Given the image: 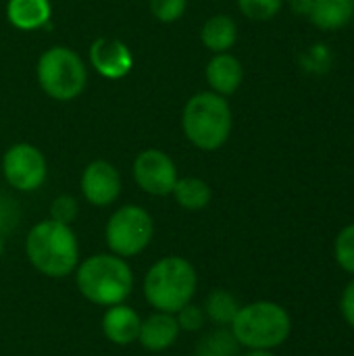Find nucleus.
<instances>
[{
  "label": "nucleus",
  "instance_id": "nucleus-1",
  "mask_svg": "<svg viewBox=\"0 0 354 356\" xmlns=\"http://www.w3.org/2000/svg\"><path fill=\"white\" fill-rule=\"evenodd\" d=\"M25 257L29 265L50 280H63L75 273L79 265V240L71 225L42 219L25 236Z\"/></svg>",
  "mask_w": 354,
  "mask_h": 356
},
{
  "label": "nucleus",
  "instance_id": "nucleus-2",
  "mask_svg": "<svg viewBox=\"0 0 354 356\" xmlns=\"http://www.w3.org/2000/svg\"><path fill=\"white\" fill-rule=\"evenodd\" d=\"M184 138L202 152L221 150L234 131V111L225 96L211 90L192 94L182 108Z\"/></svg>",
  "mask_w": 354,
  "mask_h": 356
},
{
  "label": "nucleus",
  "instance_id": "nucleus-3",
  "mask_svg": "<svg viewBox=\"0 0 354 356\" xmlns=\"http://www.w3.org/2000/svg\"><path fill=\"white\" fill-rule=\"evenodd\" d=\"M75 286L88 302L108 309L123 305L131 296L136 277L127 259L113 252H98L79 261L75 269Z\"/></svg>",
  "mask_w": 354,
  "mask_h": 356
},
{
  "label": "nucleus",
  "instance_id": "nucleus-4",
  "mask_svg": "<svg viewBox=\"0 0 354 356\" xmlns=\"http://www.w3.org/2000/svg\"><path fill=\"white\" fill-rule=\"evenodd\" d=\"M198 290V273L196 267L179 254L161 257L154 261L144 280L142 294L144 300L163 313H177L186 305H190Z\"/></svg>",
  "mask_w": 354,
  "mask_h": 356
},
{
  "label": "nucleus",
  "instance_id": "nucleus-5",
  "mask_svg": "<svg viewBox=\"0 0 354 356\" xmlns=\"http://www.w3.org/2000/svg\"><path fill=\"white\" fill-rule=\"evenodd\" d=\"M230 330L240 348L275 350L288 342L292 334V317L273 300H257L240 307Z\"/></svg>",
  "mask_w": 354,
  "mask_h": 356
},
{
  "label": "nucleus",
  "instance_id": "nucleus-6",
  "mask_svg": "<svg viewBox=\"0 0 354 356\" xmlns=\"http://www.w3.org/2000/svg\"><path fill=\"white\" fill-rule=\"evenodd\" d=\"M35 79L48 98L71 102L79 98L88 86V67L77 50L56 44L38 56Z\"/></svg>",
  "mask_w": 354,
  "mask_h": 356
},
{
  "label": "nucleus",
  "instance_id": "nucleus-7",
  "mask_svg": "<svg viewBox=\"0 0 354 356\" xmlns=\"http://www.w3.org/2000/svg\"><path fill=\"white\" fill-rule=\"evenodd\" d=\"M154 238V219L140 204H123L111 213L104 225V242L108 252L121 259L142 254Z\"/></svg>",
  "mask_w": 354,
  "mask_h": 356
},
{
  "label": "nucleus",
  "instance_id": "nucleus-8",
  "mask_svg": "<svg viewBox=\"0 0 354 356\" xmlns=\"http://www.w3.org/2000/svg\"><path fill=\"white\" fill-rule=\"evenodd\" d=\"M0 167L4 181L15 192L23 194L40 190L48 177V161L44 152L29 142H17L8 146L2 154Z\"/></svg>",
  "mask_w": 354,
  "mask_h": 356
},
{
  "label": "nucleus",
  "instance_id": "nucleus-9",
  "mask_svg": "<svg viewBox=\"0 0 354 356\" xmlns=\"http://www.w3.org/2000/svg\"><path fill=\"white\" fill-rule=\"evenodd\" d=\"M131 175L136 186L154 198L171 196L173 186L179 177L175 161L161 148H146L138 152L131 165Z\"/></svg>",
  "mask_w": 354,
  "mask_h": 356
},
{
  "label": "nucleus",
  "instance_id": "nucleus-10",
  "mask_svg": "<svg viewBox=\"0 0 354 356\" xmlns=\"http://www.w3.org/2000/svg\"><path fill=\"white\" fill-rule=\"evenodd\" d=\"M123 179L119 169L106 159L90 161L79 177V192L88 204L96 209H106L115 204L121 196Z\"/></svg>",
  "mask_w": 354,
  "mask_h": 356
},
{
  "label": "nucleus",
  "instance_id": "nucleus-11",
  "mask_svg": "<svg viewBox=\"0 0 354 356\" xmlns=\"http://www.w3.org/2000/svg\"><path fill=\"white\" fill-rule=\"evenodd\" d=\"M88 63L100 77L108 81H119L134 71L136 56L123 40L100 35L90 44Z\"/></svg>",
  "mask_w": 354,
  "mask_h": 356
},
{
  "label": "nucleus",
  "instance_id": "nucleus-12",
  "mask_svg": "<svg viewBox=\"0 0 354 356\" xmlns=\"http://www.w3.org/2000/svg\"><path fill=\"white\" fill-rule=\"evenodd\" d=\"M204 79H207L211 92L230 98L244 83V65L232 52L211 54V58L204 67Z\"/></svg>",
  "mask_w": 354,
  "mask_h": 356
},
{
  "label": "nucleus",
  "instance_id": "nucleus-13",
  "mask_svg": "<svg viewBox=\"0 0 354 356\" xmlns=\"http://www.w3.org/2000/svg\"><path fill=\"white\" fill-rule=\"evenodd\" d=\"M140 325H142V317L138 315L136 309H131L125 302L108 307L100 321V330L104 338L115 346L136 344L140 336Z\"/></svg>",
  "mask_w": 354,
  "mask_h": 356
},
{
  "label": "nucleus",
  "instance_id": "nucleus-14",
  "mask_svg": "<svg viewBox=\"0 0 354 356\" xmlns=\"http://www.w3.org/2000/svg\"><path fill=\"white\" fill-rule=\"evenodd\" d=\"M179 334L182 330L173 313L154 311L152 315L142 319L138 344L148 353H165L177 342Z\"/></svg>",
  "mask_w": 354,
  "mask_h": 356
},
{
  "label": "nucleus",
  "instance_id": "nucleus-15",
  "mask_svg": "<svg viewBox=\"0 0 354 356\" xmlns=\"http://www.w3.org/2000/svg\"><path fill=\"white\" fill-rule=\"evenodd\" d=\"M4 15L8 23L19 31H38L52 21L50 0H6Z\"/></svg>",
  "mask_w": 354,
  "mask_h": 356
},
{
  "label": "nucleus",
  "instance_id": "nucleus-16",
  "mask_svg": "<svg viewBox=\"0 0 354 356\" xmlns=\"http://www.w3.org/2000/svg\"><path fill=\"white\" fill-rule=\"evenodd\" d=\"M307 19L319 31H325V33L340 31L353 23V0H311Z\"/></svg>",
  "mask_w": 354,
  "mask_h": 356
},
{
  "label": "nucleus",
  "instance_id": "nucleus-17",
  "mask_svg": "<svg viewBox=\"0 0 354 356\" xmlns=\"http://www.w3.org/2000/svg\"><path fill=\"white\" fill-rule=\"evenodd\" d=\"M200 42L211 54L232 52L238 42V23L227 13L211 15L200 27Z\"/></svg>",
  "mask_w": 354,
  "mask_h": 356
},
{
  "label": "nucleus",
  "instance_id": "nucleus-18",
  "mask_svg": "<svg viewBox=\"0 0 354 356\" xmlns=\"http://www.w3.org/2000/svg\"><path fill=\"white\" fill-rule=\"evenodd\" d=\"M171 196H173V200H175V204L179 209L196 213V211H204L211 204L213 190L202 177L186 175V177H177Z\"/></svg>",
  "mask_w": 354,
  "mask_h": 356
},
{
  "label": "nucleus",
  "instance_id": "nucleus-19",
  "mask_svg": "<svg viewBox=\"0 0 354 356\" xmlns=\"http://www.w3.org/2000/svg\"><path fill=\"white\" fill-rule=\"evenodd\" d=\"M240 302L238 298L223 288L211 290L204 298L202 311L207 315V321H211L215 327H230L232 321L236 319L238 311H240Z\"/></svg>",
  "mask_w": 354,
  "mask_h": 356
},
{
  "label": "nucleus",
  "instance_id": "nucleus-20",
  "mask_svg": "<svg viewBox=\"0 0 354 356\" xmlns=\"http://www.w3.org/2000/svg\"><path fill=\"white\" fill-rule=\"evenodd\" d=\"M194 356H240V344L230 327H215L196 342Z\"/></svg>",
  "mask_w": 354,
  "mask_h": 356
},
{
  "label": "nucleus",
  "instance_id": "nucleus-21",
  "mask_svg": "<svg viewBox=\"0 0 354 356\" xmlns=\"http://www.w3.org/2000/svg\"><path fill=\"white\" fill-rule=\"evenodd\" d=\"M298 65L309 75H325L334 67V50L325 42H313L300 52Z\"/></svg>",
  "mask_w": 354,
  "mask_h": 356
},
{
  "label": "nucleus",
  "instance_id": "nucleus-22",
  "mask_svg": "<svg viewBox=\"0 0 354 356\" xmlns=\"http://www.w3.org/2000/svg\"><path fill=\"white\" fill-rule=\"evenodd\" d=\"M242 17L255 23H267L280 17L286 6V0H236Z\"/></svg>",
  "mask_w": 354,
  "mask_h": 356
},
{
  "label": "nucleus",
  "instance_id": "nucleus-23",
  "mask_svg": "<svg viewBox=\"0 0 354 356\" xmlns=\"http://www.w3.org/2000/svg\"><path fill=\"white\" fill-rule=\"evenodd\" d=\"M334 259L340 269L354 275V223L344 225L334 240Z\"/></svg>",
  "mask_w": 354,
  "mask_h": 356
},
{
  "label": "nucleus",
  "instance_id": "nucleus-24",
  "mask_svg": "<svg viewBox=\"0 0 354 356\" xmlns=\"http://www.w3.org/2000/svg\"><path fill=\"white\" fill-rule=\"evenodd\" d=\"M148 10L159 23L171 25L186 15L188 0H148Z\"/></svg>",
  "mask_w": 354,
  "mask_h": 356
},
{
  "label": "nucleus",
  "instance_id": "nucleus-25",
  "mask_svg": "<svg viewBox=\"0 0 354 356\" xmlns=\"http://www.w3.org/2000/svg\"><path fill=\"white\" fill-rule=\"evenodd\" d=\"M79 215V202L75 196L71 194H58L52 202H50V219L71 225Z\"/></svg>",
  "mask_w": 354,
  "mask_h": 356
},
{
  "label": "nucleus",
  "instance_id": "nucleus-26",
  "mask_svg": "<svg viewBox=\"0 0 354 356\" xmlns=\"http://www.w3.org/2000/svg\"><path fill=\"white\" fill-rule=\"evenodd\" d=\"M175 319H177V325L182 332H190V334H196V332H202L204 323H207V315L202 311V307L190 302L186 305L184 309H179L175 313Z\"/></svg>",
  "mask_w": 354,
  "mask_h": 356
},
{
  "label": "nucleus",
  "instance_id": "nucleus-27",
  "mask_svg": "<svg viewBox=\"0 0 354 356\" xmlns=\"http://www.w3.org/2000/svg\"><path fill=\"white\" fill-rule=\"evenodd\" d=\"M21 217V209L17 204V200L8 194L0 192V236H6L15 229V225L19 223Z\"/></svg>",
  "mask_w": 354,
  "mask_h": 356
},
{
  "label": "nucleus",
  "instance_id": "nucleus-28",
  "mask_svg": "<svg viewBox=\"0 0 354 356\" xmlns=\"http://www.w3.org/2000/svg\"><path fill=\"white\" fill-rule=\"evenodd\" d=\"M340 311L344 321L354 330V280L344 288L342 300H340Z\"/></svg>",
  "mask_w": 354,
  "mask_h": 356
},
{
  "label": "nucleus",
  "instance_id": "nucleus-29",
  "mask_svg": "<svg viewBox=\"0 0 354 356\" xmlns=\"http://www.w3.org/2000/svg\"><path fill=\"white\" fill-rule=\"evenodd\" d=\"M286 4L292 8V13H296L300 17H307L309 8H311V0H286Z\"/></svg>",
  "mask_w": 354,
  "mask_h": 356
},
{
  "label": "nucleus",
  "instance_id": "nucleus-30",
  "mask_svg": "<svg viewBox=\"0 0 354 356\" xmlns=\"http://www.w3.org/2000/svg\"><path fill=\"white\" fill-rule=\"evenodd\" d=\"M240 356H275L273 355V350H248V353H244V355Z\"/></svg>",
  "mask_w": 354,
  "mask_h": 356
},
{
  "label": "nucleus",
  "instance_id": "nucleus-31",
  "mask_svg": "<svg viewBox=\"0 0 354 356\" xmlns=\"http://www.w3.org/2000/svg\"><path fill=\"white\" fill-rule=\"evenodd\" d=\"M4 250H6V246H4V236H0V259L4 257Z\"/></svg>",
  "mask_w": 354,
  "mask_h": 356
},
{
  "label": "nucleus",
  "instance_id": "nucleus-32",
  "mask_svg": "<svg viewBox=\"0 0 354 356\" xmlns=\"http://www.w3.org/2000/svg\"><path fill=\"white\" fill-rule=\"evenodd\" d=\"M353 4H354V0H353Z\"/></svg>",
  "mask_w": 354,
  "mask_h": 356
},
{
  "label": "nucleus",
  "instance_id": "nucleus-33",
  "mask_svg": "<svg viewBox=\"0 0 354 356\" xmlns=\"http://www.w3.org/2000/svg\"><path fill=\"white\" fill-rule=\"evenodd\" d=\"M353 23H354V19H353Z\"/></svg>",
  "mask_w": 354,
  "mask_h": 356
}]
</instances>
